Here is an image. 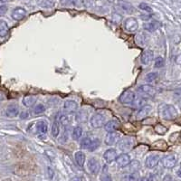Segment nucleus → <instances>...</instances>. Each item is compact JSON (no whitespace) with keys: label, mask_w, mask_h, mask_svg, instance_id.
Segmentation results:
<instances>
[{"label":"nucleus","mask_w":181,"mask_h":181,"mask_svg":"<svg viewBox=\"0 0 181 181\" xmlns=\"http://www.w3.org/2000/svg\"><path fill=\"white\" fill-rule=\"evenodd\" d=\"M78 111V103L74 101L68 100L64 103V113L66 115H71L77 112Z\"/></svg>","instance_id":"7ed1b4c3"},{"label":"nucleus","mask_w":181,"mask_h":181,"mask_svg":"<svg viewBox=\"0 0 181 181\" xmlns=\"http://www.w3.org/2000/svg\"><path fill=\"white\" fill-rule=\"evenodd\" d=\"M9 32V28L7 26L6 22L1 20L0 21V37H5L8 35Z\"/></svg>","instance_id":"a878e982"},{"label":"nucleus","mask_w":181,"mask_h":181,"mask_svg":"<svg viewBox=\"0 0 181 181\" xmlns=\"http://www.w3.org/2000/svg\"><path fill=\"white\" fill-rule=\"evenodd\" d=\"M124 26H125V29L127 30V31L131 32V33L137 31L138 28H139L138 21L136 20L135 18H132V17L127 18L124 22Z\"/></svg>","instance_id":"0eeeda50"},{"label":"nucleus","mask_w":181,"mask_h":181,"mask_svg":"<svg viewBox=\"0 0 181 181\" xmlns=\"http://www.w3.org/2000/svg\"><path fill=\"white\" fill-rule=\"evenodd\" d=\"M74 158H75V161H76L79 167H81V168L84 167V162H85V154L84 152H82V151L76 152L74 155Z\"/></svg>","instance_id":"5701e85b"},{"label":"nucleus","mask_w":181,"mask_h":181,"mask_svg":"<svg viewBox=\"0 0 181 181\" xmlns=\"http://www.w3.org/2000/svg\"><path fill=\"white\" fill-rule=\"evenodd\" d=\"M160 114L164 120H172L177 118L178 111L176 108L172 105H164L160 108Z\"/></svg>","instance_id":"f257e3e1"},{"label":"nucleus","mask_w":181,"mask_h":181,"mask_svg":"<svg viewBox=\"0 0 181 181\" xmlns=\"http://www.w3.org/2000/svg\"><path fill=\"white\" fill-rule=\"evenodd\" d=\"M92 139H90V138H84V139H82V141H81V148L82 149H88L90 145H91V143H92Z\"/></svg>","instance_id":"7c9ffc66"},{"label":"nucleus","mask_w":181,"mask_h":181,"mask_svg":"<svg viewBox=\"0 0 181 181\" xmlns=\"http://www.w3.org/2000/svg\"><path fill=\"white\" fill-rule=\"evenodd\" d=\"M153 58H154V53L151 50H147L143 53L141 55V58H140L141 64L144 65H148L152 62Z\"/></svg>","instance_id":"4468645a"},{"label":"nucleus","mask_w":181,"mask_h":181,"mask_svg":"<svg viewBox=\"0 0 181 181\" xmlns=\"http://www.w3.org/2000/svg\"><path fill=\"white\" fill-rule=\"evenodd\" d=\"M101 181H112V178L108 172H105V170H103L102 174L101 175Z\"/></svg>","instance_id":"4c0bfd02"},{"label":"nucleus","mask_w":181,"mask_h":181,"mask_svg":"<svg viewBox=\"0 0 181 181\" xmlns=\"http://www.w3.org/2000/svg\"><path fill=\"white\" fill-rule=\"evenodd\" d=\"M146 103H147V100L145 99V98L140 97V98H135V100L131 103V105L132 109H139L140 110V108L144 106V105H146Z\"/></svg>","instance_id":"aec40b11"},{"label":"nucleus","mask_w":181,"mask_h":181,"mask_svg":"<svg viewBox=\"0 0 181 181\" xmlns=\"http://www.w3.org/2000/svg\"><path fill=\"white\" fill-rule=\"evenodd\" d=\"M100 162L98 160H96L95 158H90L88 161V169L91 171V173L93 175L98 174V172L100 170Z\"/></svg>","instance_id":"9b49d317"},{"label":"nucleus","mask_w":181,"mask_h":181,"mask_svg":"<svg viewBox=\"0 0 181 181\" xmlns=\"http://www.w3.org/2000/svg\"><path fill=\"white\" fill-rule=\"evenodd\" d=\"M138 92L140 93L147 94V95H149V96H154L157 93V91L151 85L144 84V85H141L138 88Z\"/></svg>","instance_id":"2eb2a0df"},{"label":"nucleus","mask_w":181,"mask_h":181,"mask_svg":"<svg viewBox=\"0 0 181 181\" xmlns=\"http://www.w3.org/2000/svg\"><path fill=\"white\" fill-rule=\"evenodd\" d=\"M128 166H130V169L131 170H132V172L134 171H137L140 168V162L138 160H133L132 162L131 161V163L128 165Z\"/></svg>","instance_id":"e433bc0d"},{"label":"nucleus","mask_w":181,"mask_h":181,"mask_svg":"<svg viewBox=\"0 0 181 181\" xmlns=\"http://www.w3.org/2000/svg\"><path fill=\"white\" fill-rule=\"evenodd\" d=\"M20 119H22V120H25V119H27L28 118V116H29V114H28V112L27 111H23V112H21L20 113Z\"/></svg>","instance_id":"79ce46f5"},{"label":"nucleus","mask_w":181,"mask_h":181,"mask_svg":"<svg viewBox=\"0 0 181 181\" xmlns=\"http://www.w3.org/2000/svg\"><path fill=\"white\" fill-rule=\"evenodd\" d=\"M164 59L162 57H158L156 60H155V67L156 68H161L164 66Z\"/></svg>","instance_id":"58836bf2"},{"label":"nucleus","mask_w":181,"mask_h":181,"mask_svg":"<svg viewBox=\"0 0 181 181\" xmlns=\"http://www.w3.org/2000/svg\"><path fill=\"white\" fill-rule=\"evenodd\" d=\"M151 110H152V107L150 106V105H147V104L144 105L142 108H140L139 110V111L137 113V119L138 120H142V119L146 118Z\"/></svg>","instance_id":"6ab92c4d"},{"label":"nucleus","mask_w":181,"mask_h":181,"mask_svg":"<svg viewBox=\"0 0 181 181\" xmlns=\"http://www.w3.org/2000/svg\"><path fill=\"white\" fill-rule=\"evenodd\" d=\"M100 144H101L100 140H98V139L93 140L92 143H91V145H90V147L88 149V150H89V151H94L95 149H97L98 148H99Z\"/></svg>","instance_id":"c756f323"},{"label":"nucleus","mask_w":181,"mask_h":181,"mask_svg":"<svg viewBox=\"0 0 181 181\" xmlns=\"http://www.w3.org/2000/svg\"><path fill=\"white\" fill-rule=\"evenodd\" d=\"M7 6H5V5H2V6H0V17H3L4 15L7 12Z\"/></svg>","instance_id":"ea45409f"},{"label":"nucleus","mask_w":181,"mask_h":181,"mask_svg":"<svg viewBox=\"0 0 181 181\" xmlns=\"http://www.w3.org/2000/svg\"><path fill=\"white\" fill-rule=\"evenodd\" d=\"M59 133H60L59 123L57 120H55L54 123H53V125H52V135H53V137L56 138L59 135Z\"/></svg>","instance_id":"c85d7f7f"},{"label":"nucleus","mask_w":181,"mask_h":181,"mask_svg":"<svg viewBox=\"0 0 181 181\" xmlns=\"http://www.w3.org/2000/svg\"><path fill=\"white\" fill-rule=\"evenodd\" d=\"M177 175H178V177L181 178V168L178 170V172H177Z\"/></svg>","instance_id":"de8ad7c7"},{"label":"nucleus","mask_w":181,"mask_h":181,"mask_svg":"<svg viewBox=\"0 0 181 181\" xmlns=\"http://www.w3.org/2000/svg\"><path fill=\"white\" fill-rule=\"evenodd\" d=\"M82 128L80 126L75 127L73 129V133H72L73 140H80L81 137H82Z\"/></svg>","instance_id":"bb28decb"},{"label":"nucleus","mask_w":181,"mask_h":181,"mask_svg":"<svg viewBox=\"0 0 181 181\" xmlns=\"http://www.w3.org/2000/svg\"><path fill=\"white\" fill-rule=\"evenodd\" d=\"M118 5H119V6L120 7V9L123 10L125 13L132 14V13H134V11H135L134 7L132 6V5L130 4L129 2L125 1V0H119V1H118Z\"/></svg>","instance_id":"dca6fc26"},{"label":"nucleus","mask_w":181,"mask_h":181,"mask_svg":"<svg viewBox=\"0 0 181 181\" xmlns=\"http://www.w3.org/2000/svg\"><path fill=\"white\" fill-rule=\"evenodd\" d=\"M47 171H48V176H49V178L50 179H52L53 178V177H54V170H53L51 168H47Z\"/></svg>","instance_id":"37998d69"},{"label":"nucleus","mask_w":181,"mask_h":181,"mask_svg":"<svg viewBox=\"0 0 181 181\" xmlns=\"http://www.w3.org/2000/svg\"><path fill=\"white\" fill-rule=\"evenodd\" d=\"M6 114L9 118H15L19 115V108L16 104H11L6 108Z\"/></svg>","instance_id":"a211bd4d"},{"label":"nucleus","mask_w":181,"mask_h":181,"mask_svg":"<svg viewBox=\"0 0 181 181\" xmlns=\"http://www.w3.org/2000/svg\"><path fill=\"white\" fill-rule=\"evenodd\" d=\"M47 130H48V125L46 124V122H43V120L37 122V124H36V131L40 136H44V135L46 134Z\"/></svg>","instance_id":"412c9836"},{"label":"nucleus","mask_w":181,"mask_h":181,"mask_svg":"<svg viewBox=\"0 0 181 181\" xmlns=\"http://www.w3.org/2000/svg\"><path fill=\"white\" fill-rule=\"evenodd\" d=\"M134 141H135V139L132 137H125V138L119 140L118 147L123 152L129 151V150H131V148L133 147Z\"/></svg>","instance_id":"f03ea898"},{"label":"nucleus","mask_w":181,"mask_h":181,"mask_svg":"<svg viewBox=\"0 0 181 181\" xmlns=\"http://www.w3.org/2000/svg\"><path fill=\"white\" fill-rule=\"evenodd\" d=\"M61 3L64 6H69L74 3V0H61Z\"/></svg>","instance_id":"a19ab883"},{"label":"nucleus","mask_w":181,"mask_h":181,"mask_svg":"<svg viewBox=\"0 0 181 181\" xmlns=\"http://www.w3.org/2000/svg\"><path fill=\"white\" fill-rule=\"evenodd\" d=\"M127 181H140V175L137 171H134L128 176Z\"/></svg>","instance_id":"f704fd0d"},{"label":"nucleus","mask_w":181,"mask_h":181,"mask_svg":"<svg viewBox=\"0 0 181 181\" xmlns=\"http://www.w3.org/2000/svg\"><path fill=\"white\" fill-rule=\"evenodd\" d=\"M162 164L165 168L167 169H172L175 167V165L177 163V157L175 155H168L165 156L162 158Z\"/></svg>","instance_id":"6e6552de"},{"label":"nucleus","mask_w":181,"mask_h":181,"mask_svg":"<svg viewBox=\"0 0 181 181\" xmlns=\"http://www.w3.org/2000/svg\"><path fill=\"white\" fill-rule=\"evenodd\" d=\"M22 102L26 107H31V106H33V105H35V103L36 102V98L32 95H28V96H26L24 99H23Z\"/></svg>","instance_id":"b1692460"},{"label":"nucleus","mask_w":181,"mask_h":181,"mask_svg":"<svg viewBox=\"0 0 181 181\" xmlns=\"http://www.w3.org/2000/svg\"><path fill=\"white\" fill-rule=\"evenodd\" d=\"M162 181H173V179H172V177L170 175H166Z\"/></svg>","instance_id":"c03bdc74"},{"label":"nucleus","mask_w":181,"mask_h":181,"mask_svg":"<svg viewBox=\"0 0 181 181\" xmlns=\"http://www.w3.org/2000/svg\"><path fill=\"white\" fill-rule=\"evenodd\" d=\"M139 8L141 9V10H143V11L147 12V13H152V12H153V10H152L151 7H150V6H149L148 4H146V3H140V4L139 5Z\"/></svg>","instance_id":"c9c22d12"},{"label":"nucleus","mask_w":181,"mask_h":181,"mask_svg":"<svg viewBox=\"0 0 181 181\" xmlns=\"http://www.w3.org/2000/svg\"><path fill=\"white\" fill-rule=\"evenodd\" d=\"M158 78V73H149L146 75L145 80L148 82H153L154 81H156Z\"/></svg>","instance_id":"72a5a7b5"},{"label":"nucleus","mask_w":181,"mask_h":181,"mask_svg":"<svg viewBox=\"0 0 181 181\" xmlns=\"http://www.w3.org/2000/svg\"><path fill=\"white\" fill-rule=\"evenodd\" d=\"M118 155L115 149H109L103 154V158L107 163H111L112 161L116 160Z\"/></svg>","instance_id":"ddd939ff"},{"label":"nucleus","mask_w":181,"mask_h":181,"mask_svg":"<svg viewBox=\"0 0 181 181\" xmlns=\"http://www.w3.org/2000/svg\"><path fill=\"white\" fill-rule=\"evenodd\" d=\"M26 16V11L23 7H17L15 8L11 14V17L14 20L16 21H20L22 19H24Z\"/></svg>","instance_id":"f8f14e48"},{"label":"nucleus","mask_w":181,"mask_h":181,"mask_svg":"<svg viewBox=\"0 0 181 181\" xmlns=\"http://www.w3.org/2000/svg\"><path fill=\"white\" fill-rule=\"evenodd\" d=\"M176 62L178 64H181V54L179 55H178V57L176 58Z\"/></svg>","instance_id":"49530a36"},{"label":"nucleus","mask_w":181,"mask_h":181,"mask_svg":"<svg viewBox=\"0 0 181 181\" xmlns=\"http://www.w3.org/2000/svg\"><path fill=\"white\" fill-rule=\"evenodd\" d=\"M152 180H153L152 176H150V178H146V177H144V178H140V181H152Z\"/></svg>","instance_id":"a18cd8bd"},{"label":"nucleus","mask_w":181,"mask_h":181,"mask_svg":"<svg viewBox=\"0 0 181 181\" xmlns=\"http://www.w3.org/2000/svg\"><path fill=\"white\" fill-rule=\"evenodd\" d=\"M72 181H80V178H73Z\"/></svg>","instance_id":"09e8293b"},{"label":"nucleus","mask_w":181,"mask_h":181,"mask_svg":"<svg viewBox=\"0 0 181 181\" xmlns=\"http://www.w3.org/2000/svg\"><path fill=\"white\" fill-rule=\"evenodd\" d=\"M120 124L117 120H111L104 125V130L107 132L116 131L120 128Z\"/></svg>","instance_id":"f3484780"},{"label":"nucleus","mask_w":181,"mask_h":181,"mask_svg":"<svg viewBox=\"0 0 181 181\" xmlns=\"http://www.w3.org/2000/svg\"><path fill=\"white\" fill-rule=\"evenodd\" d=\"M120 134L118 131H111L108 132V134L105 137V144L108 146H113L117 144L119 140H120Z\"/></svg>","instance_id":"20e7f679"},{"label":"nucleus","mask_w":181,"mask_h":181,"mask_svg":"<svg viewBox=\"0 0 181 181\" xmlns=\"http://www.w3.org/2000/svg\"><path fill=\"white\" fill-rule=\"evenodd\" d=\"M9 0H0V2H2V3H6V2H8Z\"/></svg>","instance_id":"8fccbe9b"},{"label":"nucleus","mask_w":181,"mask_h":181,"mask_svg":"<svg viewBox=\"0 0 181 181\" xmlns=\"http://www.w3.org/2000/svg\"><path fill=\"white\" fill-rule=\"evenodd\" d=\"M136 98V94L131 92V91H125L122 93V95L120 96V102L122 103V104H131Z\"/></svg>","instance_id":"423d86ee"},{"label":"nucleus","mask_w":181,"mask_h":181,"mask_svg":"<svg viewBox=\"0 0 181 181\" xmlns=\"http://www.w3.org/2000/svg\"><path fill=\"white\" fill-rule=\"evenodd\" d=\"M158 162H160V156L152 154L147 157L145 160V165L148 169H154L158 166Z\"/></svg>","instance_id":"9d476101"},{"label":"nucleus","mask_w":181,"mask_h":181,"mask_svg":"<svg viewBox=\"0 0 181 181\" xmlns=\"http://www.w3.org/2000/svg\"><path fill=\"white\" fill-rule=\"evenodd\" d=\"M75 119H76V122H87V120H88V113H87V111H85L84 110L79 111L77 112Z\"/></svg>","instance_id":"393cba45"},{"label":"nucleus","mask_w":181,"mask_h":181,"mask_svg":"<svg viewBox=\"0 0 181 181\" xmlns=\"http://www.w3.org/2000/svg\"><path fill=\"white\" fill-rule=\"evenodd\" d=\"M160 26V22L153 21V22L148 23V24H145L144 25V29L147 30V31L149 32V33H152V32H155Z\"/></svg>","instance_id":"4be33fe9"},{"label":"nucleus","mask_w":181,"mask_h":181,"mask_svg":"<svg viewBox=\"0 0 181 181\" xmlns=\"http://www.w3.org/2000/svg\"><path fill=\"white\" fill-rule=\"evenodd\" d=\"M44 111H45V107L44 106L43 104L39 103V104L35 105L33 111H34L35 114H36V115H37V114H41V113L44 112Z\"/></svg>","instance_id":"473e14b6"},{"label":"nucleus","mask_w":181,"mask_h":181,"mask_svg":"<svg viewBox=\"0 0 181 181\" xmlns=\"http://www.w3.org/2000/svg\"><path fill=\"white\" fill-rule=\"evenodd\" d=\"M57 122L61 123V125L64 126V127H67L68 125H69V123H70L69 118L67 117L66 114H59Z\"/></svg>","instance_id":"cd10ccee"},{"label":"nucleus","mask_w":181,"mask_h":181,"mask_svg":"<svg viewBox=\"0 0 181 181\" xmlns=\"http://www.w3.org/2000/svg\"><path fill=\"white\" fill-rule=\"evenodd\" d=\"M90 122H91V126L93 128H94V129H99V128H102L104 125L105 119L102 114H100V113H95V114L93 115L92 118H91Z\"/></svg>","instance_id":"39448f33"},{"label":"nucleus","mask_w":181,"mask_h":181,"mask_svg":"<svg viewBox=\"0 0 181 181\" xmlns=\"http://www.w3.org/2000/svg\"><path fill=\"white\" fill-rule=\"evenodd\" d=\"M131 157L129 154L127 153H122L120 154V156L117 157L116 158V162L118 164V166L120 168H125L127 167L128 165L131 163Z\"/></svg>","instance_id":"1a4fd4ad"},{"label":"nucleus","mask_w":181,"mask_h":181,"mask_svg":"<svg viewBox=\"0 0 181 181\" xmlns=\"http://www.w3.org/2000/svg\"><path fill=\"white\" fill-rule=\"evenodd\" d=\"M155 131L158 134H160V135H164L166 132L168 131V129L166 127H164L163 125H161V124H158L155 127Z\"/></svg>","instance_id":"2f4dec72"}]
</instances>
